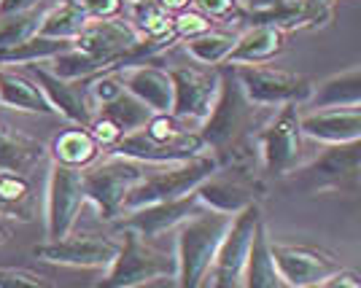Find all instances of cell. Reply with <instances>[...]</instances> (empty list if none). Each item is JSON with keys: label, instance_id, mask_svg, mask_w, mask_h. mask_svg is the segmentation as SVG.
Masks as SVG:
<instances>
[{"label": "cell", "instance_id": "11", "mask_svg": "<svg viewBox=\"0 0 361 288\" xmlns=\"http://www.w3.org/2000/svg\"><path fill=\"white\" fill-rule=\"evenodd\" d=\"M270 253L283 286L288 288H316L329 275L343 270V264L331 253L313 248V245L270 243Z\"/></svg>", "mask_w": 361, "mask_h": 288}, {"label": "cell", "instance_id": "25", "mask_svg": "<svg viewBox=\"0 0 361 288\" xmlns=\"http://www.w3.org/2000/svg\"><path fill=\"white\" fill-rule=\"evenodd\" d=\"M243 288H283V280L272 264L270 253V237H267V229L264 221H259V227L254 232V243L248 251V261H245V270L240 277Z\"/></svg>", "mask_w": 361, "mask_h": 288}, {"label": "cell", "instance_id": "5", "mask_svg": "<svg viewBox=\"0 0 361 288\" xmlns=\"http://www.w3.org/2000/svg\"><path fill=\"white\" fill-rule=\"evenodd\" d=\"M300 113L297 103H286L254 132L256 156L267 178H286L300 167L305 137L300 130Z\"/></svg>", "mask_w": 361, "mask_h": 288}, {"label": "cell", "instance_id": "19", "mask_svg": "<svg viewBox=\"0 0 361 288\" xmlns=\"http://www.w3.org/2000/svg\"><path fill=\"white\" fill-rule=\"evenodd\" d=\"M124 89L133 97H137L151 113H170L173 108V78L170 70L154 65V62H143V65H133L119 70Z\"/></svg>", "mask_w": 361, "mask_h": 288}, {"label": "cell", "instance_id": "31", "mask_svg": "<svg viewBox=\"0 0 361 288\" xmlns=\"http://www.w3.org/2000/svg\"><path fill=\"white\" fill-rule=\"evenodd\" d=\"M100 113H106L108 119H114V122L119 124L124 135H127V132H135V130H143V127L149 124L151 116H154L149 108L143 106L137 97H133L127 89L121 92L114 103H108V106L100 108Z\"/></svg>", "mask_w": 361, "mask_h": 288}, {"label": "cell", "instance_id": "1", "mask_svg": "<svg viewBox=\"0 0 361 288\" xmlns=\"http://www.w3.org/2000/svg\"><path fill=\"white\" fill-rule=\"evenodd\" d=\"M259 111L262 108H256L243 94L232 65L224 62V68H219V92H216V100H213L208 116L200 124L197 135L205 143V149L221 162L226 154L235 151L240 143L254 137V122Z\"/></svg>", "mask_w": 361, "mask_h": 288}, {"label": "cell", "instance_id": "36", "mask_svg": "<svg viewBox=\"0 0 361 288\" xmlns=\"http://www.w3.org/2000/svg\"><path fill=\"white\" fill-rule=\"evenodd\" d=\"M0 288H57L46 275L25 267H0Z\"/></svg>", "mask_w": 361, "mask_h": 288}, {"label": "cell", "instance_id": "6", "mask_svg": "<svg viewBox=\"0 0 361 288\" xmlns=\"http://www.w3.org/2000/svg\"><path fill=\"white\" fill-rule=\"evenodd\" d=\"M146 170H149V165L108 154L103 162L81 170L84 197L97 208L103 221H114V218H119L121 202L127 197V192L146 175Z\"/></svg>", "mask_w": 361, "mask_h": 288}, {"label": "cell", "instance_id": "16", "mask_svg": "<svg viewBox=\"0 0 361 288\" xmlns=\"http://www.w3.org/2000/svg\"><path fill=\"white\" fill-rule=\"evenodd\" d=\"M30 78L41 87L46 94L49 106L54 108V113L65 116L68 122L87 127L92 122V100L87 94V87H81V81H65L54 76L44 62H30Z\"/></svg>", "mask_w": 361, "mask_h": 288}, {"label": "cell", "instance_id": "40", "mask_svg": "<svg viewBox=\"0 0 361 288\" xmlns=\"http://www.w3.org/2000/svg\"><path fill=\"white\" fill-rule=\"evenodd\" d=\"M316 288H361V280L353 270H337L324 283H318Z\"/></svg>", "mask_w": 361, "mask_h": 288}, {"label": "cell", "instance_id": "4", "mask_svg": "<svg viewBox=\"0 0 361 288\" xmlns=\"http://www.w3.org/2000/svg\"><path fill=\"white\" fill-rule=\"evenodd\" d=\"M119 251L97 288H137L157 280H176V256L149 245L140 234L119 229Z\"/></svg>", "mask_w": 361, "mask_h": 288}, {"label": "cell", "instance_id": "29", "mask_svg": "<svg viewBox=\"0 0 361 288\" xmlns=\"http://www.w3.org/2000/svg\"><path fill=\"white\" fill-rule=\"evenodd\" d=\"M235 41L238 35L226 30H208L202 35H197L192 41H183L186 44V54L192 57L200 65H208V68H216V65H224L235 49Z\"/></svg>", "mask_w": 361, "mask_h": 288}, {"label": "cell", "instance_id": "27", "mask_svg": "<svg viewBox=\"0 0 361 288\" xmlns=\"http://www.w3.org/2000/svg\"><path fill=\"white\" fill-rule=\"evenodd\" d=\"M0 215L32 221V186L27 175L0 173Z\"/></svg>", "mask_w": 361, "mask_h": 288}, {"label": "cell", "instance_id": "45", "mask_svg": "<svg viewBox=\"0 0 361 288\" xmlns=\"http://www.w3.org/2000/svg\"><path fill=\"white\" fill-rule=\"evenodd\" d=\"M124 3H130V6H137V3H146V0H124Z\"/></svg>", "mask_w": 361, "mask_h": 288}, {"label": "cell", "instance_id": "3", "mask_svg": "<svg viewBox=\"0 0 361 288\" xmlns=\"http://www.w3.org/2000/svg\"><path fill=\"white\" fill-rule=\"evenodd\" d=\"M219 170V159L211 151L197 154L186 162H173V165H154V170H146V175L127 192L121 202V213L137 211L146 205L167 202V199L192 194L200 183ZM119 213V215H121Z\"/></svg>", "mask_w": 361, "mask_h": 288}, {"label": "cell", "instance_id": "18", "mask_svg": "<svg viewBox=\"0 0 361 288\" xmlns=\"http://www.w3.org/2000/svg\"><path fill=\"white\" fill-rule=\"evenodd\" d=\"M300 130L305 137H313L326 146L353 143L361 140V108H321L300 113Z\"/></svg>", "mask_w": 361, "mask_h": 288}, {"label": "cell", "instance_id": "12", "mask_svg": "<svg viewBox=\"0 0 361 288\" xmlns=\"http://www.w3.org/2000/svg\"><path fill=\"white\" fill-rule=\"evenodd\" d=\"M119 243L100 234H68L60 240H46L32 248V256L44 258L49 264L62 267H81V270H108L116 258Z\"/></svg>", "mask_w": 361, "mask_h": 288}, {"label": "cell", "instance_id": "35", "mask_svg": "<svg viewBox=\"0 0 361 288\" xmlns=\"http://www.w3.org/2000/svg\"><path fill=\"white\" fill-rule=\"evenodd\" d=\"M213 30V22L208 19L205 14H200L195 8H186V11H180V14H173V38L176 41H192L197 35H202V32Z\"/></svg>", "mask_w": 361, "mask_h": 288}, {"label": "cell", "instance_id": "26", "mask_svg": "<svg viewBox=\"0 0 361 288\" xmlns=\"http://www.w3.org/2000/svg\"><path fill=\"white\" fill-rule=\"evenodd\" d=\"M90 16L81 8L78 0H60V6L49 8L41 19L38 35L44 38H57V41H75L78 32L87 27Z\"/></svg>", "mask_w": 361, "mask_h": 288}, {"label": "cell", "instance_id": "34", "mask_svg": "<svg viewBox=\"0 0 361 288\" xmlns=\"http://www.w3.org/2000/svg\"><path fill=\"white\" fill-rule=\"evenodd\" d=\"M84 84H87V94H90V100L100 108L108 106V103H114L121 92H124V81H121L119 70H103V73H94V76L87 78Z\"/></svg>", "mask_w": 361, "mask_h": 288}, {"label": "cell", "instance_id": "23", "mask_svg": "<svg viewBox=\"0 0 361 288\" xmlns=\"http://www.w3.org/2000/svg\"><path fill=\"white\" fill-rule=\"evenodd\" d=\"M0 106L25 113H54L41 87L30 76L14 73L8 68H0Z\"/></svg>", "mask_w": 361, "mask_h": 288}, {"label": "cell", "instance_id": "7", "mask_svg": "<svg viewBox=\"0 0 361 288\" xmlns=\"http://www.w3.org/2000/svg\"><path fill=\"white\" fill-rule=\"evenodd\" d=\"M262 221V211H259V202L248 205L245 211H240L229 229L224 232L221 243L216 248V256L208 275H205V288H238L240 286L243 270H245V261H248V251L254 243V232Z\"/></svg>", "mask_w": 361, "mask_h": 288}, {"label": "cell", "instance_id": "13", "mask_svg": "<svg viewBox=\"0 0 361 288\" xmlns=\"http://www.w3.org/2000/svg\"><path fill=\"white\" fill-rule=\"evenodd\" d=\"M195 194L205 211L226 213V215H238L248 205L259 202L254 173L235 170V167H219L213 175H208L197 186Z\"/></svg>", "mask_w": 361, "mask_h": 288}, {"label": "cell", "instance_id": "33", "mask_svg": "<svg viewBox=\"0 0 361 288\" xmlns=\"http://www.w3.org/2000/svg\"><path fill=\"white\" fill-rule=\"evenodd\" d=\"M44 14L46 11H41V8H32V11H22V14L0 16V49L25 44V41H30L32 35H38Z\"/></svg>", "mask_w": 361, "mask_h": 288}, {"label": "cell", "instance_id": "39", "mask_svg": "<svg viewBox=\"0 0 361 288\" xmlns=\"http://www.w3.org/2000/svg\"><path fill=\"white\" fill-rule=\"evenodd\" d=\"M90 19H114L121 14L124 0H78Z\"/></svg>", "mask_w": 361, "mask_h": 288}, {"label": "cell", "instance_id": "42", "mask_svg": "<svg viewBox=\"0 0 361 288\" xmlns=\"http://www.w3.org/2000/svg\"><path fill=\"white\" fill-rule=\"evenodd\" d=\"M248 6L251 14H259V11H270V8H278V6H286V3H294V0H243Z\"/></svg>", "mask_w": 361, "mask_h": 288}, {"label": "cell", "instance_id": "44", "mask_svg": "<svg viewBox=\"0 0 361 288\" xmlns=\"http://www.w3.org/2000/svg\"><path fill=\"white\" fill-rule=\"evenodd\" d=\"M3 243H8V229L0 224V245H3Z\"/></svg>", "mask_w": 361, "mask_h": 288}, {"label": "cell", "instance_id": "41", "mask_svg": "<svg viewBox=\"0 0 361 288\" xmlns=\"http://www.w3.org/2000/svg\"><path fill=\"white\" fill-rule=\"evenodd\" d=\"M41 3H44V0H0V16L32 11V8H41Z\"/></svg>", "mask_w": 361, "mask_h": 288}, {"label": "cell", "instance_id": "32", "mask_svg": "<svg viewBox=\"0 0 361 288\" xmlns=\"http://www.w3.org/2000/svg\"><path fill=\"white\" fill-rule=\"evenodd\" d=\"M130 25L135 27V32L140 38L154 41V38H165L167 32H170V27H173V14H167L157 0H146V3L133 6Z\"/></svg>", "mask_w": 361, "mask_h": 288}, {"label": "cell", "instance_id": "30", "mask_svg": "<svg viewBox=\"0 0 361 288\" xmlns=\"http://www.w3.org/2000/svg\"><path fill=\"white\" fill-rule=\"evenodd\" d=\"M49 62H51L49 70H51L54 76L65 78V81H87V78H92L94 73L108 70L106 62H100L97 57L87 54V51H78L75 46L60 51L57 57H51Z\"/></svg>", "mask_w": 361, "mask_h": 288}, {"label": "cell", "instance_id": "24", "mask_svg": "<svg viewBox=\"0 0 361 288\" xmlns=\"http://www.w3.org/2000/svg\"><path fill=\"white\" fill-rule=\"evenodd\" d=\"M46 149L32 137L14 132L8 124L0 122V173L25 175L44 159Z\"/></svg>", "mask_w": 361, "mask_h": 288}, {"label": "cell", "instance_id": "22", "mask_svg": "<svg viewBox=\"0 0 361 288\" xmlns=\"http://www.w3.org/2000/svg\"><path fill=\"white\" fill-rule=\"evenodd\" d=\"M51 165L71 167V170H87L90 165L97 162L100 156V146L94 143V137L90 135L87 127L75 124L71 130H62L60 135H54L51 146Z\"/></svg>", "mask_w": 361, "mask_h": 288}, {"label": "cell", "instance_id": "28", "mask_svg": "<svg viewBox=\"0 0 361 288\" xmlns=\"http://www.w3.org/2000/svg\"><path fill=\"white\" fill-rule=\"evenodd\" d=\"M73 41H57V38H44V35H32L30 41L16 46L0 49V68L8 65H30V62H49L57 57L60 51L71 49Z\"/></svg>", "mask_w": 361, "mask_h": 288}, {"label": "cell", "instance_id": "20", "mask_svg": "<svg viewBox=\"0 0 361 288\" xmlns=\"http://www.w3.org/2000/svg\"><path fill=\"white\" fill-rule=\"evenodd\" d=\"M283 49H286L283 30L272 25H251L243 35H238L226 65H264L275 60Z\"/></svg>", "mask_w": 361, "mask_h": 288}, {"label": "cell", "instance_id": "9", "mask_svg": "<svg viewBox=\"0 0 361 288\" xmlns=\"http://www.w3.org/2000/svg\"><path fill=\"white\" fill-rule=\"evenodd\" d=\"M294 173L305 192H356L361 175V140L329 146Z\"/></svg>", "mask_w": 361, "mask_h": 288}, {"label": "cell", "instance_id": "21", "mask_svg": "<svg viewBox=\"0 0 361 288\" xmlns=\"http://www.w3.org/2000/svg\"><path fill=\"white\" fill-rule=\"evenodd\" d=\"M361 106V65H350L348 70H340L334 76L313 84L310 97L300 108H350Z\"/></svg>", "mask_w": 361, "mask_h": 288}, {"label": "cell", "instance_id": "38", "mask_svg": "<svg viewBox=\"0 0 361 288\" xmlns=\"http://www.w3.org/2000/svg\"><path fill=\"white\" fill-rule=\"evenodd\" d=\"M200 14H205L211 22H229L243 19L240 0H192Z\"/></svg>", "mask_w": 361, "mask_h": 288}, {"label": "cell", "instance_id": "2", "mask_svg": "<svg viewBox=\"0 0 361 288\" xmlns=\"http://www.w3.org/2000/svg\"><path fill=\"white\" fill-rule=\"evenodd\" d=\"M235 215L216 211H197L183 224H178L176 237V283L178 288H202L205 275L211 270L216 248L221 243Z\"/></svg>", "mask_w": 361, "mask_h": 288}, {"label": "cell", "instance_id": "46", "mask_svg": "<svg viewBox=\"0 0 361 288\" xmlns=\"http://www.w3.org/2000/svg\"><path fill=\"white\" fill-rule=\"evenodd\" d=\"M326 3H331V0H326Z\"/></svg>", "mask_w": 361, "mask_h": 288}, {"label": "cell", "instance_id": "43", "mask_svg": "<svg viewBox=\"0 0 361 288\" xmlns=\"http://www.w3.org/2000/svg\"><path fill=\"white\" fill-rule=\"evenodd\" d=\"M157 3L165 8L167 14H180V11H186L192 6V0H157Z\"/></svg>", "mask_w": 361, "mask_h": 288}, {"label": "cell", "instance_id": "37", "mask_svg": "<svg viewBox=\"0 0 361 288\" xmlns=\"http://www.w3.org/2000/svg\"><path fill=\"white\" fill-rule=\"evenodd\" d=\"M87 130H90V135L94 137V143L100 146V151H108V149H114L116 143H119L124 132H121V127L114 119H108L106 113H97V116H92V122L87 124Z\"/></svg>", "mask_w": 361, "mask_h": 288}, {"label": "cell", "instance_id": "17", "mask_svg": "<svg viewBox=\"0 0 361 288\" xmlns=\"http://www.w3.org/2000/svg\"><path fill=\"white\" fill-rule=\"evenodd\" d=\"M197 211H202L197 194H183V197L167 199V202H157V205H146L137 211L121 213L119 229H130L140 234L143 240L149 237H159L165 234L167 229H176L178 224H183L189 215H195Z\"/></svg>", "mask_w": 361, "mask_h": 288}, {"label": "cell", "instance_id": "14", "mask_svg": "<svg viewBox=\"0 0 361 288\" xmlns=\"http://www.w3.org/2000/svg\"><path fill=\"white\" fill-rule=\"evenodd\" d=\"M173 108L170 113L180 122H197L208 116L216 92H219V68L197 70V68H173Z\"/></svg>", "mask_w": 361, "mask_h": 288}, {"label": "cell", "instance_id": "8", "mask_svg": "<svg viewBox=\"0 0 361 288\" xmlns=\"http://www.w3.org/2000/svg\"><path fill=\"white\" fill-rule=\"evenodd\" d=\"M235 78L240 84L243 94L254 103L256 108H281L286 103L305 106L310 97L313 81L297 73H288L281 68H267V65H232Z\"/></svg>", "mask_w": 361, "mask_h": 288}, {"label": "cell", "instance_id": "10", "mask_svg": "<svg viewBox=\"0 0 361 288\" xmlns=\"http://www.w3.org/2000/svg\"><path fill=\"white\" fill-rule=\"evenodd\" d=\"M84 205L87 197H84L81 170L51 165L46 181V240L68 237Z\"/></svg>", "mask_w": 361, "mask_h": 288}, {"label": "cell", "instance_id": "15", "mask_svg": "<svg viewBox=\"0 0 361 288\" xmlns=\"http://www.w3.org/2000/svg\"><path fill=\"white\" fill-rule=\"evenodd\" d=\"M140 41V35L135 32V27L121 19H90L87 27L78 32V38L73 41V46L78 51H87L92 57H97L100 62H106L108 70L116 68V62Z\"/></svg>", "mask_w": 361, "mask_h": 288}]
</instances>
